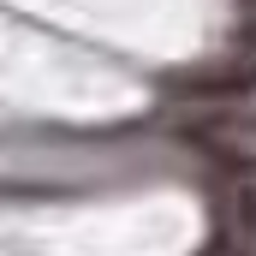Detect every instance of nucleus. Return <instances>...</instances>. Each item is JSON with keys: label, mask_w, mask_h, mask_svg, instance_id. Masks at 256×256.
<instances>
[{"label": "nucleus", "mask_w": 256, "mask_h": 256, "mask_svg": "<svg viewBox=\"0 0 256 256\" xmlns=\"http://www.w3.org/2000/svg\"><path fill=\"white\" fill-rule=\"evenodd\" d=\"M208 256H232V250H220V244H214V250H208Z\"/></svg>", "instance_id": "f03ea898"}, {"label": "nucleus", "mask_w": 256, "mask_h": 256, "mask_svg": "<svg viewBox=\"0 0 256 256\" xmlns=\"http://www.w3.org/2000/svg\"><path fill=\"white\" fill-rule=\"evenodd\" d=\"M179 96H191V102H238V96H256V72L250 66H214V72H191V78H179L173 84Z\"/></svg>", "instance_id": "f257e3e1"}]
</instances>
